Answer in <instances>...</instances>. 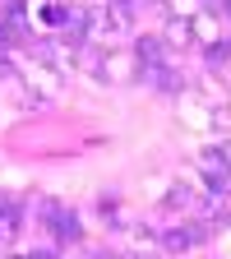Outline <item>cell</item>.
<instances>
[{
    "mask_svg": "<svg viewBox=\"0 0 231 259\" xmlns=\"http://www.w3.org/2000/svg\"><path fill=\"white\" fill-rule=\"evenodd\" d=\"M32 213L51 227L56 245H79V241H83V222H79V213H74L70 204H60V199H51V194H42V199L32 204Z\"/></svg>",
    "mask_w": 231,
    "mask_h": 259,
    "instance_id": "obj_1",
    "label": "cell"
},
{
    "mask_svg": "<svg viewBox=\"0 0 231 259\" xmlns=\"http://www.w3.org/2000/svg\"><path fill=\"white\" fill-rule=\"evenodd\" d=\"M213 236V227L204 222V218H185V222H167V227H162V250H167V254H190L194 245H204Z\"/></svg>",
    "mask_w": 231,
    "mask_h": 259,
    "instance_id": "obj_2",
    "label": "cell"
},
{
    "mask_svg": "<svg viewBox=\"0 0 231 259\" xmlns=\"http://www.w3.org/2000/svg\"><path fill=\"white\" fill-rule=\"evenodd\" d=\"M190 32H194V47H217V42H226V23H222V14L217 10H199L190 19Z\"/></svg>",
    "mask_w": 231,
    "mask_h": 259,
    "instance_id": "obj_3",
    "label": "cell"
},
{
    "mask_svg": "<svg viewBox=\"0 0 231 259\" xmlns=\"http://www.w3.org/2000/svg\"><path fill=\"white\" fill-rule=\"evenodd\" d=\"M194 171H199L208 185H222L226 176H231V162H226V153H222V144H213V148H199L194 153V162H190Z\"/></svg>",
    "mask_w": 231,
    "mask_h": 259,
    "instance_id": "obj_4",
    "label": "cell"
},
{
    "mask_svg": "<svg viewBox=\"0 0 231 259\" xmlns=\"http://www.w3.org/2000/svg\"><path fill=\"white\" fill-rule=\"evenodd\" d=\"M139 70H144V65H139L134 51H107L102 56V83H129Z\"/></svg>",
    "mask_w": 231,
    "mask_h": 259,
    "instance_id": "obj_5",
    "label": "cell"
},
{
    "mask_svg": "<svg viewBox=\"0 0 231 259\" xmlns=\"http://www.w3.org/2000/svg\"><path fill=\"white\" fill-rule=\"evenodd\" d=\"M139 79L144 83H153L157 93H185V79H180V70H176V65L171 60H157V65H144V70H139Z\"/></svg>",
    "mask_w": 231,
    "mask_h": 259,
    "instance_id": "obj_6",
    "label": "cell"
},
{
    "mask_svg": "<svg viewBox=\"0 0 231 259\" xmlns=\"http://www.w3.org/2000/svg\"><path fill=\"white\" fill-rule=\"evenodd\" d=\"M157 37H162V47H167V51H185V47H194L190 19H167V28H162Z\"/></svg>",
    "mask_w": 231,
    "mask_h": 259,
    "instance_id": "obj_7",
    "label": "cell"
},
{
    "mask_svg": "<svg viewBox=\"0 0 231 259\" xmlns=\"http://www.w3.org/2000/svg\"><path fill=\"white\" fill-rule=\"evenodd\" d=\"M139 56V65H157V60H171V51L162 47V37L157 32H148V37H134V47H129Z\"/></svg>",
    "mask_w": 231,
    "mask_h": 259,
    "instance_id": "obj_8",
    "label": "cell"
},
{
    "mask_svg": "<svg viewBox=\"0 0 231 259\" xmlns=\"http://www.w3.org/2000/svg\"><path fill=\"white\" fill-rule=\"evenodd\" d=\"M162 10H167V19H194L204 5L199 0H162Z\"/></svg>",
    "mask_w": 231,
    "mask_h": 259,
    "instance_id": "obj_9",
    "label": "cell"
},
{
    "mask_svg": "<svg viewBox=\"0 0 231 259\" xmlns=\"http://www.w3.org/2000/svg\"><path fill=\"white\" fill-rule=\"evenodd\" d=\"M204 56H208V65H213V70H217V65H226V56H231V37H226V42H217V47H208Z\"/></svg>",
    "mask_w": 231,
    "mask_h": 259,
    "instance_id": "obj_10",
    "label": "cell"
},
{
    "mask_svg": "<svg viewBox=\"0 0 231 259\" xmlns=\"http://www.w3.org/2000/svg\"><path fill=\"white\" fill-rule=\"evenodd\" d=\"M97 208H102V213H116V208H120V199H116V194H102V199H97Z\"/></svg>",
    "mask_w": 231,
    "mask_h": 259,
    "instance_id": "obj_11",
    "label": "cell"
},
{
    "mask_svg": "<svg viewBox=\"0 0 231 259\" xmlns=\"http://www.w3.org/2000/svg\"><path fill=\"white\" fill-rule=\"evenodd\" d=\"M222 14H226V19H231V0H222Z\"/></svg>",
    "mask_w": 231,
    "mask_h": 259,
    "instance_id": "obj_12",
    "label": "cell"
}]
</instances>
